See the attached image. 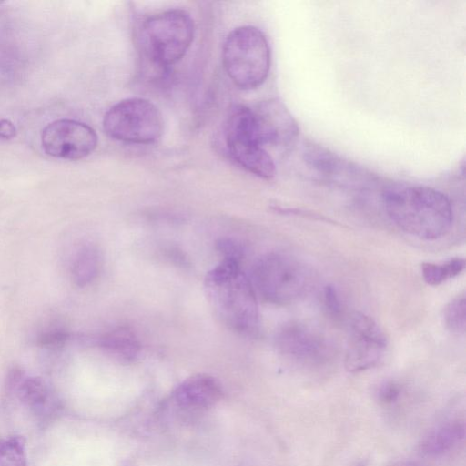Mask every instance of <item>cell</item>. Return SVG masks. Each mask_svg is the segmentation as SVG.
<instances>
[{
    "mask_svg": "<svg viewBox=\"0 0 466 466\" xmlns=\"http://www.w3.org/2000/svg\"><path fill=\"white\" fill-rule=\"evenodd\" d=\"M219 382L208 374H196L183 380L173 391L171 400L180 410L198 412L214 406L221 398Z\"/></svg>",
    "mask_w": 466,
    "mask_h": 466,
    "instance_id": "cell-12",
    "label": "cell"
},
{
    "mask_svg": "<svg viewBox=\"0 0 466 466\" xmlns=\"http://www.w3.org/2000/svg\"><path fill=\"white\" fill-rule=\"evenodd\" d=\"M446 327L453 333L463 334L466 327V299L464 295L452 299L444 310Z\"/></svg>",
    "mask_w": 466,
    "mask_h": 466,
    "instance_id": "cell-19",
    "label": "cell"
},
{
    "mask_svg": "<svg viewBox=\"0 0 466 466\" xmlns=\"http://www.w3.org/2000/svg\"><path fill=\"white\" fill-rule=\"evenodd\" d=\"M226 141L232 157L250 173L265 179L272 178L276 166L260 143L256 119L251 108L240 107L228 118Z\"/></svg>",
    "mask_w": 466,
    "mask_h": 466,
    "instance_id": "cell-7",
    "label": "cell"
},
{
    "mask_svg": "<svg viewBox=\"0 0 466 466\" xmlns=\"http://www.w3.org/2000/svg\"><path fill=\"white\" fill-rule=\"evenodd\" d=\"M465 437V423L456 420L428 431L419 443V451L426 456L444 455L458 446Z\"/></svg>",
    "mask_w": 466,
    "mask_h": 466,
    "instance_id": "cell-14",
    "label": "cell"
},
{
    "mask_svg": "<svg viewBox=\"0 0 466 466\" xmlns=\"http://www.w3.org/2000/svg\"><path fill=\"white\" fill-rule=\"evenodd\" d=\"M217 248L222 259H230L241 262L243 249L240 244L232 238H221L217 243Z\"/></svg>",
    "mask_w": 466,
    "mask_h": 466,
    "instance_id": "cell-22",
    "label": "cell"
},
{
    "mask_svg": "<svg viewBox=\"0 0 466 466\" xmlns=\"http://www.w3.org/2000/svg\"><path fill=\"white\" fill-rule=\"evenodd\" d=\"M99 346L115 360L129 363L137 359L141 344L136 334L127 327H118L103 334Z\"/></svg>",
    "mask_w": 466,
    "mask_h": 466,
    "instance_id": "cell-15",
    "label": "cell"
},
{
    "mask_svg": "<svg viewBox=\"0 0 466 466\" xmlns=\"http://www.w3.org/2000/svg\"><path fill=\"white\" fill-rule=\"evenodd\" d=\"M387 339L377 322L356 313L350 323L345 353V367L350 372H360L376 366L384 355Z\"/></svg>",
    "mask_w": 466,
    "mask_h": 466,
    "instance_id": "cell-9",
    "label": "cell"
},
{
    "mask_svg": "<svg viewBox=\"0 0 466 466\" xmlns=\"http://www.w3.org/2000/svg\"><path fill=\"white\" fill-rule=\"evenodd\" d=\"M208 303L217 318L228 329L253 335L259 326L256 291L240 262L221 259L204 280Z\"/></svg>",
    "mask_w": 466,
    "mask_h": 466,
    "instance_id": "cell-2",
    "label": "cell"
},
{
    "mask_svg": "<svg viewBox=\"0 0 466 466\" xmlns=\"http://www.w3.org/2000/svg\"><path fill=\"white\" fill-rule=\"evenodd\" d=\"M252 110L262 146H289L296 140L298 124L281 101L270 99Z\"/></svg>",
    "mask_w": 466,
    "mask_h": 466,
    "instance_id": "cell-11",
    "label": "cell"
},
{
    "mask_svg": "<svg viewBox=\"0 0 466 466\" xmlns=\"http://www.w3.org/2000/svg\"><path fill=\"white\" fill-rule=\"evenodd\" d=\"M41 145L45 153L50 157L77 160L89 156L96 149L97 135L86 123L62 118L44 127Z\"/></svg>",
    "mask_w": 466,
    "mask_h": 466,
    "instance_id": "cell-8",
    "label": "cell"
},
{
    "mask_svg": "<svg viewBox=\"0 0 466 466\" xmlns=\"http://www.w3.org/2000/svg\"><path fill=\"white\" fill-rule=\"evenodd\" d=\"M103 127L112 138L132 144L156 142L164 130L163 116L150 101L133 97L111 106L104 116Z\"/></svg>",
    "mask_w": 466,
    "mask_h": 466,
    "instance_id": "cell-6",
    "label": "cell"
},
{
    "mask_svg": "<svg viewBox=\"0 0 466 466\" xmlns=\"http://www.w3.org/2000/svg\"><path fill=\"white\" fill-rule=\"evenodd\" d=\"M352 466H368L367 464V461H356Z\"/></svg>",
    "mask_w": 466,
    "mask_h": 466,
    "instance_id": "cell-25",
    "label": "cell"
},
{
    "mask_svg": "<svg viewBox=\"0 0 466 466\" xmlns=\"http://www.w3.org/2000/svg\"><path fill=\"white\" fill-rule=\"evenodd\" d=\"M69 339V333L63 329H51L44 331L37 339V344L46 349H59Z\"/></svg>",
    "mask_w": 466,
    "mask_h": 466,
    "instance_id": "cell-21",
    "label": "cell"
},
{
    "mask_svg": "<svg viewBox=\"0 0 466 466\" xmlns=\"http://www.w3.org/2000/svg\"><path fill=\"white\" fill-rule=\"evenodd\" d=\"M225 70L233 83L243 90L264 83L270 68V48L266 35L251 25L234 29L222 50Z\"/></svg>",
    "mask_w": 466,
    "mask_h": 466,
    "instance_id": "cell-4",
    "label": "cell"
},
{
    "mask_svg": "<svg viewBox=\"0 0 466 466\" xmlns=\"http://www.w3.org/2000/svg\"><path fill=\"white\" fill-rule=\"evenodd\" d=\"M400 386L393 380H386L379 384L375 390V399L381 405H391L400 396Z\"/></svg>",
    "mask_w": 466,
    "mask_h": 466,
    "instance_id": "cell-20",
    "label": "cell"
},
{
    "mask_svg": "<svg viewBox=\"0 0 466 466\" xmlns=\"http://www.w3.org/2000/svg\"><path fill=\"white\" fill-rule=\"evenodd\" d=\"M251 283L260 297L270 303H292L310 289L311 269L292 256L270 252L259 257L252 267Z\"/></svg>",
    "mask_w": 466,
    "mask_h": 466,
    "instance_id": "cell-3",
    "label": "cell"
},
{
    "mask_svg": "<svg viewBox=\"0 0 466 466\" xmlns=\"http://www.w3.org/2000/svg\"><path fill=\"white\" fill-rule=\"evenodd\" d=\"M464 268V259L453 258L441 264L425 262L421 265V272L426 283L436 286L456 277L463 271Z\"/></svg>",
    "mask_w": 466,
    "mask_h": 466,
    "instance_id": "cell-17",
    "label": "cell"
},
{
    "mask_svg": "<svg viewBox=\"0 0 466 466\" xmlns=\"http://www.w3.org/2000/svg\"><path fill=\"white\" fill-rule=\"evenodd\" d=\"M398 466H417V465H414V464H400V465H398Z\"/></svg>",
    "mask_w": 466,
    "mask_h": 466,
    "instance_id": "cell-26",
    "label": "cell"
},
{
    "mask_svg": "<svg viewBox=\"0 0 466 466\" xmlns=\"http://www.w3.org/2000/svg\"><path fill=\"white\" fill-rule=\"evenodd\" d=\"M8 380L21 403L39 420H47L55 413L56 400L43 379L24 377L20 371L14 370Z\"/></svg>",
    "mask_w": 466,
    "mask_h": 466,
    "instance_id": "cell-13",
    "label": "cell"
},
{
    "mask_svg": "<svg viewBox=\"0 0 466 466\" xmlns=\"http://www.w3.org/2000/svg\"><path fill=\"white\" fill-rule=\"evenodd\" d=\"M275 345L287 358L307 365L321 364L332 353V348L326 337L299 322L283 325L276 334Z\"/></svg>",
    "mask_w": 466,
    "mask_h": 466,
    "instance_id": "cell-10",
    "label": "cell"
},
{
    "mask_svg": "<svg viewBox=\"0 0 466 466\" xmlns=\"http://www.w3.org/2000/svg\"><path fill=\"white\" fill-rule=\"evenodd\" d=\"M25 441L12 436L0 441V466H26Z\"/></svg>",
    "mask_w": 466,
    "mask_h": 466,
    "instance_id": "cell-18",
    "label": "cell"
},
{
    "mask_svg": "<svg viewBox=\"0 0 466 466\" xmlns=\"http://www.w3.org/2000/svg\"><path fill=\"white\" fill-rule=\"evenodd\" d=\"M194 21L184 10L172 9L146 19L140 39L145 54L159 66L178 62L187 53L194 38Z\"/></svg>",
    "mask_w": 466,
    "mask_h": 466,
    "instance_id": "cell-5",
    "label": "cell"
},
{
    "mask_svg": "<svg viewBox=\"0 0 466 466\" xmlns=\"http://www.w3.org/2000/svg\"><path fill=\"white\" fill-rule=\"evenodd\" d=\"M385 211L409 235L425 240L445 236L453 220L450 199L441 191L420 186L394 187L383 193Z\"/></svg>",
    "mask_w": 466,
    "mask_h": 466,
    "instance_id": "cell-1",
    "label": "cell"
},
{
    "mask_svg": "<svg viewBox=\"0 0 466 466\" xmlns=\"http://www.w3.org/2000/svg\"><path fill=\"white\" fill-rule=\"evenodd\" d=\"M324 302L326 309L333 317L339 316L341 304L334 287L329 285L324 289Z\"/></svg>",
    "mask_w": 466,
    "mask_h": 466,
    "instance_id": "cell-23",
    "label": "cell"
},
{
    "mask_svg": "<svg viewBox=\"0 0 466 466\" xmlns=\"http://www.w3.org/2000/svg\"><path fill=\"white\" fill-rule=\"evenodd\" d=\"M15 126L8 119H0V138L11 139L15 137Z\"/></svg>",
    "mask_w": 466,
    "mask_h": 466,
    "instance_id": "cell-24",
    "label": "cell"
},
{
    "mask_svg": "<svg viewBox=\"0 0 466 466\" xmlns=\"http://www.w3.org/2000/svg\"><path fill=\"white\" fill-rule=\"evenodd\" d=\"M102 256L95 246L88 245L78 250L71 266L73 282L80 287L91 284L99 275Z\"/></svg>",
    "mask_w": 466,
    "mask_h": 466,
    "instance_id": "cell-16",
    "label": "cell"
}]
</instances>
